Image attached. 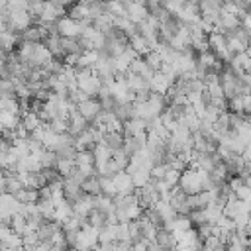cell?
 <instances>
[{"label":"cell","mask_w":251,"mask_h":251,"mask_svg":"<svg viewBox=\"0 0 251 251\" xmlns=\"http://www.w3.org/2000/svg\"><path fill=\"white\" fill-rule=\"evenodd\" d=\"M182 192L186 194H196L200 190H210V188H216L208 176L206 171H200V169H194V167H186L182 173H180V178H178V184H176Z\"/></svg>","instance_id":"obj_1"},{"label":"cell","mask_w":251,"mask_h":251,"mask_svg":"<svg viewBox=\"0 0 251 251\" xmlns=\"http://www.w3.org/2000/svg\"><path fill=\"white\" fill-rule=\"evenodd\" d=\"M90 25V20H71L67 16L57 20V31L61 37H78Z\"/></svg>","instance_id":"obj_2"},{"label":"cell","mask_w":251,"mask_h":251,"mask_svg":"<svg viewBox=\"0 0 251 251\" xmlns=\"http://www.w3.org/2000/svg\"><path fill=\"white\" fill-rule=\"evenodd\" d=\"M98 243V229L92 227L90 224L82 226L78 231H76V243H75V249L78 251H88L90 247H94Z\"/></svg>","instance_id":"obj_3"},{"label":"cell","mask_w":251,"mask_h":251,"mask_svg":"<svg viewBox=\"0 0 251 251\" xmlns=\"http://www.w3.org/2000/svg\"><path fill=\"white\" fill-rule=\"evenodd\" d=\"M63 16H67V8H63L57 0H43L39 22H57Z\"/></svg>","instance_id":"obj_4"},{"label":"cell","mask_w":251,"mask_h":251,"mask_svg":"<svg viewBox=\"0 0 251 251\" xmlns=\"http://www.w3.org/2000/svg\"><path fill=\"white\" fill-rule=\"evenodd\" d=\"M76 86L88 96V98H96L98 96V92H100V88H102V82H100V76L92 71L86 78H82V80H78L76 82Z\"/></svg>","instance_id":"obj_5"},{"label":"cell","mask_w":251,"mask_h":251,"mask_svg":"<svg viewBox=\"0 0 251 251\" xmlns=\"http://www.w3.org/2000/svg\"><path fill=\"white\" fill-rule=\"evenodd\" d=\"M112 182H114V188H116V194H129L133 192V180L129 176V173L126 171H120L116 175H112Z\"/></svg>","instance_id":"obj_6"},{"label":"cell","mask_w":251,"mask_h":251,"mask_svg":"<svg viewBox=\"0 0 251 251\" xmlns=\"http://www.w3.org/2000/svg\"><path fill=\"white\" fill-rule=\"evenodd\" d=\"M86 127H88V120H84V118L76 112V108H75V110L69 114V118H67V131L76 137V135L82 133Z\"/></svg>","instance_id":"obj_7"},{"label":"cell","mask_w":251,"mask_h":251,"mask_svg":"<svg viewBox=\"0 0 251 251\" xmlns=\"http://www.w3.org/2000/svg\"><path fill=\"white\" fill-rule=\"evenodd\" d=\"M100 110H102V108H100V102H98L96 98H86V100H82L80 104H76V112H78L84 120H88V122H92L94 116H96Z\"/></svg>","instance_id":"obj_8"},{"label":"cell","mask_w":251,"mask_h":251,"mask_svg":"<svg viewBox=\"0 0 251 251\" xmlns=\"http://www.w3.org/2000/svg\"><path fill=\"white\" fill-rule=\"evenodd\" d=\"M147 8L141 2H126V18L133 24H139L147 18Z\"/></svg>","instance_id":"obj_9"},{"label":"cell","mask_w":251,"mask_h":251,"mask_svg":"<svg viewBox=\"0 0 251 251\" xmlns=\"http://www.w3.org/2000/svg\"><path fill=\"white\" fill-rule=\"evenodd\" d=\"M61 188H63V196H65V200H67L69 204H73V202L82 194L80 184L75 182V180L69 178V176H63V180H61Z\"/></svg>","instance_id":"obj_10"},{"label":"cell","mask_w":251,"mask_h":251,"mask_svg":"<svg viewBox=\"0 0 251 251\" xmlns=\"http://www.w3.org/2000/svg\"><path fill=\"white\" fill-rule=\"evenodd\" d=\"M110 157H112V151H110L104 143H96V145L92 147V159H94V169H96V173L110 161Z\"/></svg>","instance_id":"obj_11"},{"label":"cell","mask_w":251,"mask_h":251,"mask_svg":"<svg viewBox=\"0 0 251 251\" xmlns=\"http://www.w3.org/2000/svg\"><path fill=\"white\" fill-rule=\"evenodd\" d=\"M127 71H129V73H133V75H137V76H141V78H145L147 82H149V78H151V76H153V73H155V71H151V69L147 67V63H145V59H143V57H135V59L129 63Z\"/></svg>","instance_id":"obj_12"},{"label":"cell","mask_w":251,"mask_h":251,"mask_svg":"<svg viewBox=\"0 0 251 251\" xmlns=\"http://www.w3.org/2000/svg\"><path fill=\"white\" fill-rule=\"evenodd\" d=\"M155 243H159L161 247L165 249H175L176 247V237H175V231H169L165 227H157V233H155Z\"/></svg>","instance_id":"obj_13"},{"label":"cell","mask_w":251,"mask_h":251,"mask_svg":"<svg viewBox=\"0 0 251 251\" xmlns=\"http://www.w3.org/2000/svg\"><path fill=\"white\" fill-rule=\"evenodd\" d=\"M127 45L137 53V57H143V55H147L151 51L149 41L143 35H139V33H133L131 37H127Z\"/></svg>","instance_id":"obj_14"},{"label":"cell","mask_w":251,"mask_h":251,"mask_svg":"<svg viewBox=\"0 0 251 251\" xmlns=\"http://www.w3.org/2000/svg\"><path fill=\"white\" fill-rule=\"evenodd\" d=\"M63 55H82L84 49L78 43V37H59Z\"/></svg>","instance_id":"obj_15"},{"label":"cell","mask_w":251,"mask_h":251,"mask_svg":"<svg viewBox=\"0 0 251 251\" xmlns=\"http://www.w3.org/2000/svg\"><path fill=\"white\" fill-rule=\"evenodd\" d=\"M171 84H173V82H171V80H169L161 71H155V73H153V76L149 78V88H151L153 92H163V94H165V92H167V88H169Z\"/></svg>","instance_id":"obj_16"},{"label":"cell","mask_w":251,"mask_h":251,"mask_svg":"<svg viewBox=\"0 0 251 251\" xmlns=\"http://www.w3.org/2000/svg\"><path fill=\"white\" fill-rule=\"evenodd\" d=\"M116 239H118V222L106 224L104 227L98 229V243H112Z\"/></svg>","instance_id":"obj_17"},{"label":"cell","mask_w":251,"mask_h":251,"mask_svg":"<svg viewBox=\"0 0 251 251\" xmlns=\"http://www.w3.org/2000/svg\"><path fill=\"white\" fill-rule=\"evenodd\" d=\"M102 143H104L110 151H118V149H122V145H124V133H120V131H106Z\"/></svg>","instance_id":"obj_18"},{"label":"cell","mask_w":251,"mask_h":251,"mask_svg":"<svg viewBox=\"0 0 251 251\" xmlns=\"http://www.w3.org/2000/svg\"><path fill=\"white\" fill-rule=\"evenodd\" d=\"M112 114L120 120V122H126L129 118H133V102H124V104H116Z\"/></svg>","instance_id":"obj_19"},{"label":"cell","mask_w":251,"mask_h":251,"mask_svg":"<svg viewBox=\"0 0 251 251\" xmlns=\"http://www.w3.org/2000/svg\"><path fill=\"white\" fill-rule=\"evenodd\" d=\"M80 188H82V192H84V194H92V196L100 194V180H98V175L86 176V178L82 180Z\"/></svg>","instance_id":"obj_20"},{"label":"cell","mask_w":251,"mask_h":251,"mask_svg":"<svg viewBox=\"0 0 251 251\" xmlns=\"http://www.w3.org/2000/svg\"><path fill=\"white\" fill-rule=\"evenodd\" d=\"M86 220H88V224H90L92 227L100 229V227H104V226L108 224V214H104V212H100V210L92 208V210H90V214L86 216Z\"/></svg>","instance_id":"obj_21"},{"label":"cell","mask_w":251,"mask_h":251,"mask_svg":"<svg viewBox=\"0 0 251 251\" xmlns=\"http://www.w3.org/2000/svg\"><path fill=\"white\" fill-rule=\"evenodd\" d=\"M16 200L20 202V204H29V202H37V198H39V194H37V190L35 188H20L16 194Z\"/></svg>","instance_id":"obj_22"},{"label":"cell","mask_w":251,"mask_h":251,"mask_svg":"<svg viewBox=\"0 0 251 251\" xmlns=\"http://www.w3.org/2000/svg\"><path fill=\"white\" fill-rule=\"evenodd\" d=\"M190 227H192V224H190L188 216H184V214H175V218L171 220V229L173 231H186Z\"/></svg>","instance_id":"obj_23"},{"label":"cell","mask_w":251,"mask_h":251,"mask_svg":"<svg viewBox=\"0 0 251 251\" xmlns=\"http://www.w3.org/2000/svg\"><path fill=\"white\" fill-rule=\"evenodd\" d=\"M20 124L31 133L33 129H37L39 127V124H41V120L37 118V114L35 112H27V114H24L22 118H20Z\"/></svg>","instance_id":"obj_24"},{"label":"cell","mask_w":251,"mask_h":251,"mask_svg":"<svg viewBox=\"0 0 251 251\" xmlns=\"http://www.w3.org/2000/svg\"><path fill=\"white\" fill-rule=\"evenodd\" d=\"M0 122L4 126V129H16V126L20 124V116L12 114V112H0Z\"/></svg>","instance_id":"obj_25"},{"label":"cell","mask_w":251,"mask_h":251,"mask_svg":"<svg viewBox=\"0 0 251 251\" xmlns=\"http://www.w3.org/2000/svg\"><path fill=\"white\" fill-rule=\"evenodd\" d=\"M143 59H145V63L151 71H159L163 67V59H161L159 51H149L147 55H143Z\"/></svg>","instance_id":"obj_26"},{"label":"cell","mask_w":251,"mask_h":251,"mask_svg":"<svg viewBox=\"0 0 251 251\" xmlns=\"http://www.w3.org/2000/svg\"><path fill=\"white\" fill-rule=\"evenodd\" d=\"M98 180H100V194H106V196H114V194H116V188H114L112 176L98 175Z\"/></svg>","instance_id":"obj_27"},{"label":"cell","mask_w":251,"mask_h":251,"mask_svg":"<svg viewBox=\"0 0 251 251\" xmlns=\"http://www.w3.org/2000/svg\"><path fill=\"white\" fill-rule=\"evenodd\" d=\"M49 75H61L63 71H65V63H63V59H57V57H51L49 59V63L43 67Z\"/></svg>","instance_id":"obj_28"},{"label":"cell","mask_w":251,"mask_h":251,"mask_svg":"<svg viewBox=\"0 0 251 251\" xmlns=\"http://www.w3.org/2000/svg\"><path fill=\"white\" fill-rule=\"evenodd\" d=\"M55 169L59 171V175H61V176H67V175L75 169V161H73V159H61V157H57Z\"/></svg>","instance_id":"obj_29"},{"label":"cell","mask_w":251,"mask_h":251,"mask_svg":"<svg viewBox=\"0 0 251 251\" xmlns=\"http://www.w3.org/2000/svg\"><path fill=\"white\" fill-rule=\"evenodd\" d=\"M0 96L16 98V84L12 82V78H0Z\"/></svg>","instance_id":"obj_30"},{"label":"cell","mask_w":251,"mask_h":251,"mask_svg":"<svg viewBox=\"0 0 251 251\" xmlns=\"http://www.w3.org/2000/svg\"><path fill=\"white\" fill-rule=\"evenodd\" d=\"M10 229L16 231L18 235H22V231L25 229V218H24L22 214H14V216L10 218Z\"/></svg>","instance_id":"obj_31"},{"label":"cell","mask_w":251,"mask_h":251,"mask_svg":"<svg viewBox=\"0 0 251 251\" xmlns=\"http://www.w3.org/2000/svg\"><path fill=\"white\" fill-rule=\"evenodd\" d=\"M178 178H180V171H176V169H167L165 171V175H163V180L173 188V186H176L178 184Z\"/></svg>","instance_id":"obj_32"},{"label":"cell","mask_w":251,"mask_h":251,"mask_svg":"<svg viewBox=\"0 0 251 251\" xmlns=\"http://www.w3.org/2000/svg\"><path fill=\"white\" fill-rule=\"evenodd\" d=\"M47 126L55 133H65L67 131V120H63V118H53L51 122H47Z\"/></svg>","instance_id":"obj_33"},{"label":"cell","mask_w":251,"mask_h":251,"mask_svg":"<svg viewBox=\"0 0 251 251\" xmlns=\"http://www.w3.org/2000/svg\"><path fill=\"white\" fill-rule=\"evenodd\" d=\"M233 196H235L237 200L249 202V198H251V190H249V184H241L239 188H235V190H233Z\"/></svg>","instance_id":"obj_34"},{"label":"cell","mask_w":251,"mask_h":251,"mask_svg":"<svg viewBox=\"0 0 251 251\" xmlns=\"http://www.w3.org/2000/svg\"><path fill=\"white\" fill-rule=\"evenodd\" d=\"M49 249H51V243L49 241H37L31 251H49Z\"/></svg>","instance_id":"obj_35"},{"label":"cell","mask_w":251,"mask_h":251,"mask_svg":"<svg viewBox=\"0 0 251 251\" xmlns=\"http://www.w3.org/2000/svg\"><path fill=\"white\" fill-rule=\"evenodd\" d=\"M2 31H8V27H6V22L4 20H0V33Z\"/></svg>","instance_id":"obj_36"},{"label":"cell","mask_w":251,"mask_h":251,"mask_svg":"<svg viewBox=\"0 0 251 251\" xmlns=\"http://www.w3.org/2000/svg\"><path fill=\"white\" fill-rule=\"evenodd\" d=\"M124 2H141L143 4V0H124Z\"/></svg>","instance_id":"obj_37"},{"label":"cell","mask_w":251,"mask_h":251,"mask_svg":"<svg viewBox=\"0 0 251 251\" xmlns=\"http://www.w3.org/2000/svg\"><path fill=\"white\" fill-rule=\"evenodd\" d=\"M2 131H4V126H2V122H0V133H2Z\"/></svg>","instance_id":"obj_38"},{"label":"cell","mask_w":251,"mask_h":251,"mask_svg":"<svg viewBox=\"0 0 251 251\" xmlns=\"http://www.w3.org/2000/svg\"><path fill=\"white\" fill-rule=\"evenodd\" d=\"M106 2H122V0H106Z\"/></svg>","instance_id":"obj_39"}]
</instances>
